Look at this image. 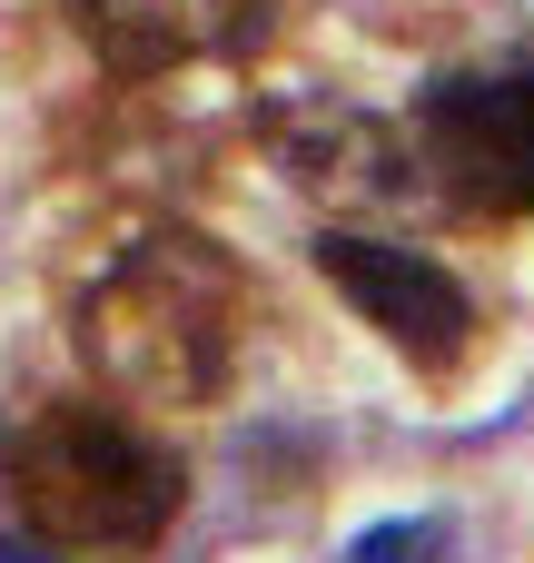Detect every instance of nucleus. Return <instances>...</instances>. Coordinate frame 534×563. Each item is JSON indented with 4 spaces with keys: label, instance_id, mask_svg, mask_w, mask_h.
I'll return each instance as SVG.
<instances>
[{
    "label": "nucleus",
    "instance_id": "nucleus-5",
    "mask_svg": "<svg viewBox=\"0 0 534 563\" xmlns=\"http://www.w3.org/2000/svg\"><path fill=\"white\" fill-rule=\"evenodd\" d=\"M69 20L119 79H159L198 49V0H69Z\"/></svg>",
    "mask_w": 534,
    "mask_h": 563
},
{
    "label": "nucleus",
    "instance_id": "nucleus-7",
    "mask_svg": "<svg viewBox=\"0 0 534 563\" xmlns=\"http://www.w3.org/2000/svg\"><path fill=\"white\" fill-rule=\"evenodd\" d=\"M0 563H59V554H30V544H0Z\"/></svg>",
    "mask_w": 534,
    "mask_h": 563
},
{
    "label": "nucleus",
    "instance_id": "nucleus-3",
    "mask_svg": "<svg viewBox=\"0 0 534 563\" xmlns=\"http://www.w3.org/2000/svg\"><path fill=\"white\" fill-rule=\"evenodd\" d=\"M416 139L456 208L534 218V69H446L416 99Z\"/></svg>",
    "mask_w": 534,
    "mask_h": 563
},
{
    "label": "nucleus",
    "instance_id": "nucleus-6",
    "mask_svg": "<svg viewBox=\"0 0 534 563\" xmlns=\"http://www.w3.org/2000/svg\"><path fill=\"white\" fill-rule=\"evenodd\" d=\"M436 554V525L416 515V525H377V534H357V554L347 563H426Z\"/></svg>",
    "mask_w": 534,
    "mask_h": 563
},
{
    "label": "nucleus",
    "instance_id": "nucleus-4",
    "mask_svg": "<svg viewBox=\"0 0 534 563\" xmlns=\"http://www.w3.org/2000/svg\"><path fill=\"white\" fill-rule=\"evenodd\" d=\"M317 267L337 277V297L406 356V366H426V376H446V366H466V346H476V297L426 257V247H396V238H357V228H337V238H317Z\"/></svg>",
    "mask_w": 534,
    "mask_h": 563
},
{
    "label": "nucleus",
    "instance_id": "nucleus-1",
    "mask_svg": "<svg viewBox=\"0 0 534 563\" xmlns=\"http://www.w3.org/2000/svg\"><path fill=\"white\" fill-rule=\"evenodd\" d=\"M238 267L198 228H139L79 297V356L119 396L208 406L238 366Z\"/></svg>",
    "mask_w": 534,
    "mask_h": 563
},
{
    "label": "nucleus",
    "instance_id": "nucleus-2",
    "mask_svg": "<svg viewBox=\"0 0 534 563\" xmlns=\"http://www.w3.org/2000/svg\"><path fill=\"white\" fill-rule=\"evenodd\" d=\"M10 495H20L40 544H59V554H129V544L168 534L188 475L139 426H119L99 406H50L20 435V455H10Z\"/></svg>",
    "mask_w": 534,
    "mask_h": 563
}]
</instances>
